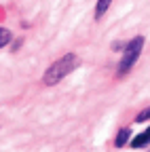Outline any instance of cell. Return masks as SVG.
I'll return each mask as SVG.
<instances>
[{
	"label": "cell",
	"instance_id": "4",
	"mask_svg": "<svg viewBox=\"0 0 150 152\" xmlns=\"http://www.w3.org/2000/svg\"><path fill=\"white\" fill-rule=\"evenodd\" d=\"M148 144H150V127H148L146 131H142L140 135H135V140L131 142L129 146H131V148H135V150H140V148H146Z\"/></svg>",
	"mask_w": 150,
	"mask_h": 152
},
{
	"label": "cell",
	"instance_id": "7",
	"mask_svg": "<svg viewBox=\"0 0 150 152\" xmlns=\"http://www.w3.org/2000/svg\"><path fill=\"white\" fill-rule=\"evenodd\" d=\"M144 121H150V108H146V110H142L138 116H135V123H144Z\"/></svg>",
	"mask_w": 150,
	"mask_h": 152
},
{
	"label": "cell",
	"instance_id": "5",
	"mask_svg": "<svg viewBox=\"0 0 150 152\" xmlns=\"http://www.w3.org/2000/svg\"><path fill=\"white\" fill-rule=\"evenodd\" d=\"M110 4H112V0H97V4H95V19H102L104 15H106V11L110 9Z\"/></svg>",
	"mask_w": 150,
	"mask_h": 152
},
{
	"label": "cell",
	"instance_id": "3",
	"mask_svg": "<svg viewBox=\"0 0 150 152\" xmlns=\"http://www.w3.org/2000/svg\"><path fill=\"white\" fill-rule=\"evenodd\" d=\"M131 140V129L129 127H121L119 133H116V137H114V146L116 148H125Z\"/></svg>",
	"mask_w": 150,
	"mask_h": 152
},
{
	"label": "cell",
	"instance_id": "6",
	"mask_svg": "<svg viewBox=\"0 0 150 152\" xmlns=\"http://www.w3.org/2000/svg\"><path fill=\"white\" fill-rule=\"evenodd\" d=\"M11 38H13L11 30H7V28H0V49H2V47H7V45L11 42Z\"/></svg>",
	"mask_w": 150,
	"mask_h": 152
},
{
	"label": "cell",
	"instance_id": "1",
	"mask_svg": "<svg viewBox=\"0 0 150 152\" xmlns=\"http://www.w3.org/2000/svg\"><path fill=\"white\" fill-rule=\"evenodd\" d=\"M78 66H80L78 55H76V53H68V55L59 57L57 61H53V64L47 68V72H45V76H42V83H45L47 87L57 85L59 80H64V78H66L68 74H72Z\"/></svg>",
	"mask_w": 150,
	"mask_h": 152
},
{
	"label": "cell",
	"instance_id": "2",
	"mask_svg": "<svg viewBox=\"0 0 150 152\" xmlns=\"http://www.w3.org/2000/svg\"><path fill=\"white\" fill-rule=\"evenodd\" d=\"M142 49H144V36H135L125 45V51H123V57H121V64L116 68V74L119 76H125L131 68L135 66L138 57L142 55Z\"/></svg>",
	"mask_w": 150,
	"mask_h": 152
}]
</instances>
